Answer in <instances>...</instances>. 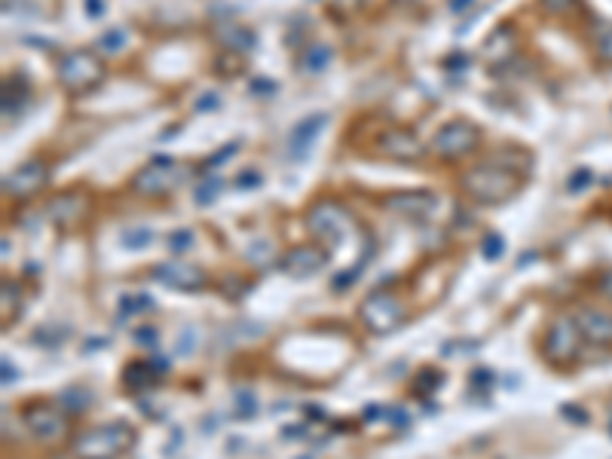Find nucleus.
<instances>
[{"instance_id":"obj_16","label":"nucleus","mask_w":612,"mask_h":459,"mask_svg":"<svg viewBox=\"0 0 612 459\" xmlns=\"http://www.w3.org/2000/svg\"><path fill=\"white\" fill-rule=\"evenodd\" d=\"M83 212H86V202H83V196H77V193L58 196V199H52V206H49L52 221H56V224H62V227L77 224V221L83 218Z\"/></svg>"},{"instance_id":"obj_23","label":"nucleus","mask_w":612,"mask_h":459,"mask_svg":"<svg viewBox=\"0 0 612 459\" xmlns=\"http://www.w3.org/2000/svg\"><path fill=\"white\" fill-rule=\"evenodd\" d=\"M150 239H154V233H150L147 227H138L135 233H126V236H123V245H126V248H147V245H150Z\"/></svg>"},{"instance_id":"obj_24","label":"nucleus","mask_w":612,"mask_h":459,"mask_svg":"<svg viewBox=\"0 0 612 459\" xmlns=\"http://www.w3.org/2000/svg\"><path fill=\"white\" fill-rule=\"evenodd\" d=\"M190 245H193V233H190V230H175V233L169 236V248H172L175 254L187 251Z\"/></svg>"},{"instance_id":"obj_39","label":"nucleus","mask_w":612,"mask_h":459,"mask_svg":"<svg viewBox=\"0 0 612 459\" xmlns=\"http://www.w3.org/2000/svg\"><path fill=\"white\" fill-rule=\"evenodd\" d=\"M306 459H309V456H306Z\"/></svg>"},{"instance_id":"obj_10","label":"nucleus","mask_w":612,"mask_h":459,"mask_svg":"<svg viewBox=\"0 0 612 459\" xmlns=\"http://www.w3.org/2000/svg\"><path fill=\"white\" fill-rule=\"evenodd\" d=\"M46 181H49V169H46V162L28 160V162H22L16 172L6 175L3 190L10 196H16V199H28V196L40 193V190L46 187Z\"/></svg>"},{"instance_id":"obj_14","label":"nucleus","mask_w":612,"mask_h":459,"mask_svg":"<svg viewBox=\"0 0 612 459\" xmlns=\"http://www.w3.org/2000/svg\"><path fill=\"white\" fill-rule=\"evenodd\" d=\"M386 206H389L392 212L404 214V218H426V214H432V208H435V196L423 193V190H411V193L389 196Z\"/></svg>"},{"instance_id":"obj_27","label":"nucleus","mask_w":612,"mask_h":459,"mask_svg":"<svg viewBox=\"0 0 612 459\" xmlns=\"http://www.w3.org/2000/svg\"><path fill=\"white\" fill-rule=\"evenodd\" d=\"M306 58H309V62H306V68H309V71H321V68L328 64V58H331V55H328V49L315 46V49H309V52H306Z\"/></svg>"},{"instance_id":"obj_33","label":"nucleus","mask_w":612,"mask_h":459,"mask_svg":"<svg viewBox=\"0 0 612 459\" xmlns=\"http://www.w3.org/2000/svg\"><path fill=\"white\" fill-rule=\"evenodd\" d=\"M389 413H392V419H395V425H398V429H401V425H407V419H411V417H407V410H401V408H395Z\"/></svg>"},{"instance_id":"obj_5","label":"nucleus","mask_w":612,"mask_h":459,"mask_svg":"<svg viewBox=\"0 0 612 459\" xmlns=\"http://www.w3.org/2000/svg\"><path fill=\"white\" fill-rule=\"evenodd\" d=\"M358 319L365 321L367 331L374 334H389L404 321V303L395 297L392 291H374L361 300Z\"/></svg>"},{"instance_id":"obj_22","label":"nucleus","mask_w":612,"mask_h":459,"mask_svg":"<svg viewBox=\"0 0 612 459\" xmlns=\"http://www.w3.org/2000/svg\"><path fill=\"white\" fill-rule=\"evenodd\" d=\"M218 193H221V181L208 178L206 184H199V190H196V202H199V206H208V202H215Z\"/></svg>"},{"instance_id":"obj_12","label":"nucleus","mask_w":612,"mask_h":459,"mask_svg":"<svg viewBox=\"0 0 612 459\" xmlns=\"http://www.w3.org/2000/svg\"><path fill=\"white\" fill-rule=\"evenodd\" d=\"M325 266V251L313 245H300L294 251H288L285 258L279 260V270L291 279H306V275H315Z\"/></svg>"},{"instance_id":"obj_4","label":"nucleus","mask_w":612,"mask_h":459,"mask_svg":"<svg viewBox=\"0 0 612 459\" xmlns=\"http://www.w3.org/2000/svg\"><path fill=\"white\" fill-rule=\"evenodd\" d=\"M58 80H62V86L68 92H74V95L89 92L104 80V62L95 52L74 49L58 62Z\"/></svg>"},{"instance_id":"obj_20","label":"nucleus","mask_w":612,"mask_h":459,"mask_svg":"<svg viewBox=\"0 0 612 459\" xmlns=\"http://www.w3.org/2000/svg\"><path fill=\"white\" fill-rule=\"evenodd\" d=\"M481 251H484V258L487 260H496L499 254L505 251V239L499 233H487L484 236V242H481Z\"/></svg>"},{"instance_id":"obj_19","label":"nucleus","mask_w":612,"mask_h":459,"mask_svg":"<svg viewBox=\"0 0 612 459\" xmlns=\"http://www.w3.org/2000/svg\"><path fill=\"white\" fill-rule=\"evenodd\" d=\"M233 410H236V417H252V413H258V401H254V395L252 392H236V398H233Z\"/></svg>"},{"instance_id":"obj_9","label":"nucleus","mask_w":612,"mask_h":459,"mask_svg":"<svg viewBox=\"0 0 612 459\" xmlns=\"http://www.w3.org/2000/svg\"><path fill=\"white\" fill-rule=\"evenodd\" d=\"M25 425L31 429V435L43 444H56L64 438L68 425H64V417L58 413L52 404H31L25 410Z\"/></svg>"},{"instance_id":"obj_28","label":"nucleus","mask_w":612,"mask_h":459,"mask_svg":"<svg viewBox=\"0 0 612 459\" xmlns=\"http://www.w3.org/2000/svg\"><path fill=\"white\" fill-rule=\"evenodd\" d=\"M123 43H126V31H108V37H101V46L110 52L123 49Z\"/></svg>"},{"instance_id":"obj_34","label":"nucleus","mask_w":612,"mask_h":459,"mask_svg":"<svg viewBox=\"0 0 612 459\" xmlns=\"http://www.w3.org/2000/svg\"><path fill=\"white\" fill-rule=\"evenodd\" d=\"M154 337H156V331H154V327H147V331H138V334H135V340H138V343H154Z\"/></svg>"},{"instance_id":"obj_35","label":"nucleus","mask_w":612,"mask_h":459,"mask_svg":"<svg viewBox=\"0 0 612 459\" xmlns=\"http://www.w3.org/2000/svg\"><path fill=\"white\" fill-rule=\"evenodd\" d=\"M3 383H16V367H10V362H3Z\"/></svg>"},{"instance_id":"obj_25","label":"nucleus","mask_w":612,"mask_h":459,"mask_svg":"<svg viewBox=\"0 0 612 459\" xmlns=\"http://www.w3.org/2000/svg\"><path fill=\"white\" fill-rule=\"evenodd\" d=\"M150 310H154V300L147 294H141V297H123V312H150Z\"/></svg>"},{"instance_id":"obj_32","label":"nucleus","mask_w":612,"mask_h":459,"mask_svg":"<svg viewBox=\"0 0 612 459\" xmlns=\"http://www.w3.org/2000/svg\"><path fill=\"white\" fill-rule=\"evenodd\" d=\"M600 294H603V297H609V300H612V270H609V273L600 279Z\"/></svg>"},{"instance_id":"obj_21","label":"nucleus","mask_w":612,"mask_h":459,"mask_svg":"<svg viewBox=\"0 0 612 459\" xmlns=\"http://www.w3.org/2000/svg\"><path fill=\"white\" fill-rule=\"evenodd\" d=\"M62 404L68 410H86L89 408V392H83V389H68L62 395Z\"/></svg>"},{"instance_id":"obj_1","label":"nucleus","mask_w":612,"mask_h":459,"mask_svg":"<svg viewBox=\"0 0 612 459\" xmlns=\"http://www.w3.org/2000/svg\"><path fill=\"white\" fill-rule=\"evenodd\" d=\"M463 184L465 196L481 206H499V202H509L517 196L521 190V175L511 172V169H502V166H493V162H484V166H475L459 178Z\"/></svg>"},{"instance_id":"obj_15","label":"nucleus","mask_w":612,"mask_h":459,"mask_svg":"<svg viewBox=\"0 0 612 459\" xmlns=\"http://www.w3.org/2000/svg\"><path fill=\"white\" fill-rule=\"evenodd\" d=\"M380 153L395 156V160H417L423 153V144L411 132H404V129H392V132L380 138Z\"/></svg>"},{"instance_id":"obj_26","label":"nucleus","mask_w":612,"mask_h":459,"mask_svg":"<svg viewBox=\"0 0 612 459\" xmlns=\"http://www.w3.org/2000/svg\"><path fill=\"white\" fill-rule=\"evenodd\" d=\"M273 248H269V242H260V248L254 245L252 251H248V260H252V264H258V266H267V264H273Z\"/></svg>"},{"instance_id":"obj_6","label":"nucleus","mask_w":612,"mask_h":459,"mask_svg":"<svg viewBox=\"0 0 612 459\" xmlns=\"http://www.w3.org/2000/svg\"><path fill=\"white\" fill-rule=\"evenodd\" d=\"M478 138H481L478 126H472L469 120H453L435 135L432 150H435L438 156H444V160H453V156L472 153V150L478 147Z\"/></svg>"},{"instance_id":"obj_30","label":"nucleus","mask_w":612,"mask_h":459,"mask_svg":"<svg viewBox=\"0 0 612 459\" xmlns=\"http://www.w3.org/2000/svg\"><path fill=\"white\" fill-rule=\"evenodd\" d=\"M600 55L607 58V62H612V31H607V34L600 37Z\"/></svg>"},{"instance_id":"obj_18","label":"nucleus","mask_w":612,"mask_h":459,"mask_svg":"<svg viewBox=\"0 0 612 459\" xmlns=\"http://www.w3.org/2000/svg\"><path fill=\"white\" fill-rule=\"evenodd\" d=\"M0 291H3V321H10V312L16 316V310H19V288L6 279L3 285H0Z\"/></svg>"},{"instance_id":"obj_38","label":"nucleus","mask_w":612,"mask_h":459,"mask_svg":"<svg viewBox=\"0 0 612 459\" xmlns=\"http://www.w3.org/2000/svg\"><path fill=\"white\" fill-rule=\"evenodd\" d=\"M254 184H260V178L254 181V175H248V172H245V175H242V178H239V187H254Z\"/></svg>"},{"instance_id":"obj_37","label":"nucleus","mask_w":612,"mask_h":459,"mask_svg":"<svg viewBox=\"0 0 612 459\" xmlns=\"http://www.w3.org/2000/svg\"><path fill=\"white\" fill-rule=\"evenodd\" d=\"M472 380H475V383H481V386H487V383H490V373H487V371H475V373H472Z\"/></svg>"},{"instance_id":"obj_7","label":"nucleus","mask_w":612,"mask_h":459,"mask_svg":"<svg viewBox=\"0 0 612 459\" xmlns=\"http://www.w3.org/2000/svg\"><path fill=\"white\" fill-rule=\"evenodd\" d=\"M306 224L319 239L337 245V242L346 236V230H350V214H346L340 206H334V202H319V206L309 208Z\"/></svg>"},{"instance_id":"obj_11","label":"nucleus","mask_w":612,"mask_h":459,"mask_svg":"<svg viewBox=\"0 0 612 459\" xmlns=\"http://www.w3.org/2000/svg\"><path fill=\"white\" fill-rule=\"evenodd\" d=\"M156 282L169 288H178V291H196V288L206 285V273L199 266H190L184 260H166V264L156 266Z\"/></svg>"},{"instance_id":"obj_36","label":"nucleus","mask_w":612,"mask_h":459,"mask_svg":"<svg viewBox=\"0 0 612 459\" xmlns=\"http://www.w3.org/2000/svg\"><path fill=\"white\" fill-rule=\"evenodd\" d=\"M469 3H472V0H450V10L453 12H465V10H469Z\"/></svg>"},{"instance_id":"obj_2","label":"nucleus","mask_w":612,"mask_h":459,"mask_svg":"<svg viewBox=\"0 0 612 459\" xmlns=\"http://www.w3.org/2000/svg\"><path fill=\"white\" fill-rule=\"evenodd\" d=\"M135 444V429L126 423H108L83 432L74 441L77 459H120Z\"/></svg>"},{"instance_id":"obj_31","label":"nucleus","mask_w":612,"mask_h":459,"mask_svg":"<svg viewBox=\"0 0 612 459\" xmlns=\"http://www.w3.org/2000/svg\"><path fill=\"white\" fill-rule=\"evenodd\" d=\"M193 340H196L193 331H187V337L181 334V337H178V352H190V349H193Z\"/></svg>"},{"instance_id":"obj_29","label":"nucleus","mask_w":612,"mask_h":459,"mask_svg":"<svg viewBox=\"0 0 612 459\" xmlns=\"http://www.w3.org/2000/svg\"><path fill=\"white\" fill-rule=\"evenodd\" d=\"M545 6H551V12H570L576 6V0H542Z\"/></svg>"},{"instance_id":"obj_13","label":"nucleus","mask_w":612,"mask_h":459,"mask_svg":"<svg viewBox=\"0 0 612 459\" xmlns=\"http://www.w3.org/2000/svg\"><path fill=\"white\" fill-rule=\"evenodd\" d=\"M572 319H576L582 337H588L591 343H609V340H612V316H609V312H600V310L585 306V310H578Z\"/></svg>"},{"instance_id":"obj_17","label":"nucleus","mask_w":612,"mask_h":459,"mask_svg":"<svg viewBox=\"0 0 612 459\" xmlns=\"http://www.w3.org/2000/svg\"><path fill=\"white\" fill-rule=\"evenodd\" d=\"M321 126H325V114H315V116H309L306 123H300V126L291 132V150L294 153H304V150L309 147V141L319 135Z\"/></svg>"},{"instance_id":"obj_3","label":"nucleus","mask_w":612,"mask_h":459,"mask_svg":"<svg viewBox=\"0 0 612 459\" xmlns=\"http://www.w3.org/2000/svg\"><path fill=\"white\" fill-rule=\"evenodd\" d=\"M190 175H193V166H187V162H178L172 156H154V160L135 175L132 187L141 196H166V193H172L175 187H181Z\"/></svg>"},{"instance_id":"obj_8","label":"nucleus","mask_w":612,"mask_h":459,"mask_svg":"<svg viewBox=\"0 0 612 459\" xmlns=\"http://www.w3.org/2000/svg\"><path fill=\"white\" fill-rule=\"evenodd\" d=\"M578 346H582V331H578L576 319H570V316L557 319L548 331V346H545L548 358L554 364H570L572 358L578 356Z\"/></svg>"}]
</instances>
